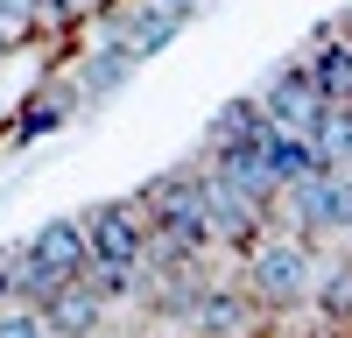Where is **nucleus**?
Listing matches in <instances>:
<instances>
[{
    "instance_id": "12",
    "label": "nucleus",
    "mask_w": 352,
    "mask_h": 338,
    "mask_svg": "<svg viewBox=\"0 0 352 338\" xmlns=\"http://www.w3.org/2000/svg\"><path fill=\"white\" fill-rule=\"evenodd\" d=\"M0 338H50L36 310H0Z\"/></svg>"
},
{
    "instance_id": "6",
    "label": "nucleus",
    "mask_w": 352,
    "mask_h": 338,
    "mask_svg": "<svg viewBox=\"0 0 352 338\" xmlns=\"http://www.w3.org/2000/svg\"><path fill=\"white\" fill-rule=\"evenodd\" d=\"M197 197H204V218H212V233H226L232 247H247V240L261 233V225H268V218H261V212L247 205L240 190H232V183L219 177V169H197Z\"/></svg>"
},
{
    "instance_id": "13",
    "label": "nucleus",
    "mask_w": 352,
    "mask_h": 338,
    "mask_svg": "<svg viewBox=\"0 0 352 338\" xmlns=\"http://www.w3.org/2000/svg\"><path fill=\"white\" fill-rule=\"evenodd\" d=\"M0 21H8V28H21V21H28V0H0Z\"/></svg>"
},
{
    "instance_id": "4",
    "label": "nucleus",
    "mask_w": 352,
    "mask_h": 338,
    "mask_svg": "<svg viewBox=\"0 0 352 338\" xmlns=\"http://www.w3.org/2000/svg\"><path fill=\"white\" fill-rule=\"evenodd\" d=\"M99 310H106V296H99L85 275L50 282V289L36 296V317H43V331H56V338H85V331H99Z\"/></svg>"
},
{
    "instance_id": "3",
    "label": "nucleus",
    "mask_w": 352,
    "mask_h": 338,
    "mask_svg": "<svg viewBox=\"0 0 352 338\" xmlns=\"http://www.w3.org/2000/svg\"><path fill=\"white\" fill-rule=\"evenodd\" d=\"M289 205H296V225H324V233H352V183L338 169H310V177L282 183Z\"/></svg>"
},
{
    "instance_id": "10",
    "label": "nucleus",
    "mask_w": 352,
    "mask_h": 338,
    "mask_svg": "<svg viewBox=\"0 0 352 338\" xmlns=\"http://www.w3.org/2000/svg\"><path fill=\"white\" fill-rule=\"evenodd\" d=\"M197 324L212 331V338H232V331L247 324V303H240V296H204V303H197Z\"/></svg>"
},
{
    "instance_id": "7",
    "label": "nucleus",
    "mask_w": 352,
    "mask_h": 338,
    "mask_svg": "<svg viewBox=\"0 0 352 338\" xmlns=\"http://www.w3.org/2000/svg\"><path fill=\"white\" fill-rule=\"evenodd\" d=\"M254 162L268 169L275 183H296V177H310V169H324V162H317V148H310L296 127H275V120L254 134Z\"/></svg>"
},
{
    "instance_id": "5",
    "label": "nucleus",
    "mask_w": 352,
    "mask_h": 338,
    "mask_svg": "<svg viewBox=\"0 0 352 338\" xmlns=\"http://www.w3.org/2000/svg\"><path fill=\"white\" fill-rule=\"evenodd\" d=\"M247 282H254V296H268V303H296V296L310 289V254H303L296 240H275V247L254 254Z\"/></svg>"
},
{
    "instance_id": "14",
    "label": "nucleus",
    "mask_w": 352,
    "mask_h": 338,
    "mask_svg": "<svg viewBox=\"0 0 352 338\" xmlns=\"http://www.w3.org/2000/svg\"><path fill=\"white\" fill-rule=\"evenodd\" d=\"M0 303H8V261H0Z\"/></svg>"
},
{
    "instance_id": "9",
    "label": "nucleus",
    "mask_w": 352,
    "mask_h": 338,
    "mask_svg": "<svg viewBox=\"0 0 352 338\" xmlns=\"http://www.w3.org/2000/svg\"><path fill=\"white\" fill-rule=\"evenodd\" d=\"M261 127H268V113H261V99H232V106L219 113V127H212V141H254Z\"/></svg>"
},
{
    "instance_id": "8",
    "label": "nucleus",
    "mask_w": 352,
    "mask_h": 338,
    "mask_svg": "<svg viewBox=\"0 0 352 338\" xmlns=\"http://www.w3.org/2000/svg\"><path fill=\"white\" fill-rule=\"evenodd\" d=\"M303 78H310V92L324 99V106H352V49H345V43L310 49V56H303Z\"/></svg>"
},
{
    "instance_id": "2",
    "label": "nucleus",
    "mask_w": 352,
    "mask_h": 338,
    "mask_svg": "<svg viewBox=\"0 0 352 338\" xmlns=\"http://www.w3.org/2000/svg\"><path fill=\"white\" fill-rule=\"evenodd\" d=\"M85 225V261L99 268H141V212L134 205H92Z\"/></svg>"
},
{
    "instance_id": "1",
    "label": "nucleus",
    "mask_w": 352,
    "mask_h": 338,
    "mask_svg": "<svg viewBox=\"0 0 352 338\" xmlns=\"http://www.w3.org/2000/svg\"><path fill=\"white\" fill-rule=\"evenodd\" d=\"M141 205H148L141 233H155V240H176L184 254H197L204 240H212V218H204V197H197V169L148 183V197H141Z\"/></svg>"
},
{
    "instance_id": "11",
    "label": "nucleus",
    "mask_w": 352,
    "mask_h": 338,
    "mask_svg": "<svg viewBox=\"0 0 352 338\" xmlns=\"http://www.w3.org/2000/svg\"><path fill=\"white\" fill-rule=\"evenodd\" d=\"M317 310H324L331 324H345V317H352V268H331L324 282H317Z\"/></svg>"
}]
</instances>
